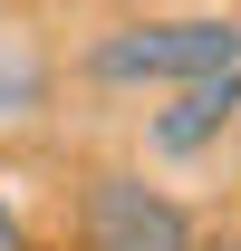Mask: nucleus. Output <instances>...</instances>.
Listing matches in <instances>:
<instances>
[{
    "label": "nucleus",
    "instance_id": "1",
    "mask_svg": "<svg viewBox=\"0 0 241 251\" xmlns=\"http://www.w3.org/2000/svg\"><path fill=\"white\" fill-rule=\"evenodd\" d=\"M241 68V20L232 10H174V20H116L87 39L77 77L87 87H193Z\"/></svg>",
    "mask_w": 241,
    "mask_h": 251
},
{
    "label": "nucleus",
    "instance_id": "2",
    "mask_svg": "<svg viewBox=\"0 0 241 251\" xmlns=\"http://www.w3.org/2000/svg\"><path fill=\"white\" fill-rule=\"evenodd\" d=\"M77 242L87 251H203L193 242V213H183L164 184H145L135 164H106L77 193Z\"/></svg>",
    "mask_w": 241,
    "mask_h": 251
},
{
    "label": "nucleus",
    "instance_id": "3",
    "mask_svg": "<svg viewBox=\"0 0 241 251\" xmlns=\"http://www.w3.org/2000/svg\"><path fill=\"white\" fill-rule=\"evenodd\" d=\"M232 126H241V68H222V77L174 87V106H154V116H145V145L183 164V155H212Z\"/></svg>",
    "mask_w": 241,
    "mask_h": 251
},
{
    "label": "nucleus",
    "instance_id": "4",
    "mask_svg": "<svg viewBox=\"0 0 241 251\" xmlns=\"http://www.w3.org/2000/svg\"><path fill=\"white\" fill-rule=\"evenodd\" d=\"M39 106H48V68L0 49V116H39Z\"/></svg>",
    "mask_w": 241,
    "mask_h": 251
},
{
    "label": "nucleus",
    "instance_id": "5",
    "mask_svg": "<svg viewBox=\"0 0 241 251\" xmlns=\"http://www.w3.org/2000/svg\"><path fill=\"white\" fill-rule=\"evenodd\" d=\"M0 251H29V232H20V213L0 203Z\"/></svg>",
    "mask_w": 241,
    "mask_h": 251
},
{
    "label": "nucleus",
    "instance_id": "6",
    "mask_svg": "<svg viewBox=\"0 0 241 251\" xmlns=\"http://www.w3.org/2000/svg\"><path fill=\"white\" fill-rule=\"evenodd\" d=\"M212 251H241V242H212Z\"/></svg>",
    "mask_w": 241,
    "mask_h": 251
}]
</instances>
